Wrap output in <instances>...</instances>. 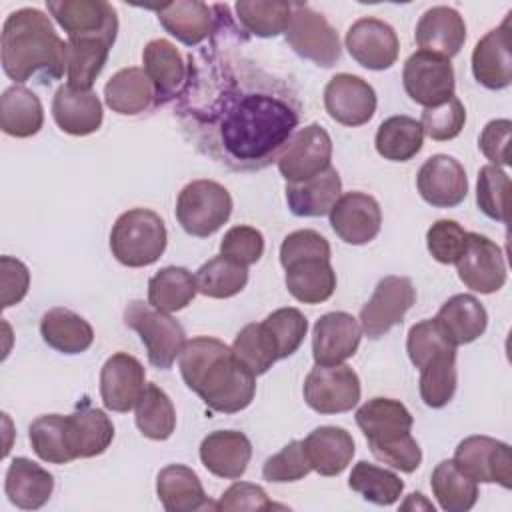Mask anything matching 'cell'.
I'll list each match as a JSON object with an SVG mask.
<instances>
[{"label": "cell", "instance_id": "obj_37", "mask_svg": "<svg viewBox=\"0 0 512 512\" xmlns=\"http://www.w3.org/2000/svg\"><path fill=\"white\" fill-rule=\"evenodd\" d=\"M44 124L40 98L22 84L6 88L0 96V128L14 138H30Z\"/></svg>", "mask_w": 512, "mask_h": 512}, {"label": "cell", "instance_id": "obj_19", "mask_svg": "<svg viewBox=\"0 0 512 512\" xmlns=\"http://www.w3.org/2000/svg\"><path fill=\"white\" fill-rule=\"evenodd\" d=\"M360 322L348 312H328L320 316L312 330V356L320 366L344 364L360 346Z\"/></svg>", "mask_w": 512, "mask_h": 512}, {"label": "cell", "instance_id": "obj_30", "mask_svg": "<svg viewBox=\"0 0 512 512\" xmlns=\"http://www.w3.org/2000/svg\"><path fill=\"white\" fill-rule=\"evenodd\" d=\"M302 446L312 470H316L320 476L342 474L356 452L350 432L340 426H320L312 430L302 440Z\"/></svg>", "mask_w": 512, "mask_h": 512}, {"label": "cell", "instance_id": "obj_48", "mask_svg": "<svg viewBox=\"0 0 512 512\" xmlns=\"http://www.w3.org/2000/svg\"><path fill=\"white\" fill-rule=\"evenodd\" d=\"M66 416L62 414H42L30 424V444L36 456L50 464H68L72 454L66 444L64 430Z\"/></svg>", "mask_w": 512, "mask_h": 512}, {"label": "cell", "instance_id": "obj_16", "mask_svg": "<svg viewBox=\"0 0 512 512\" xmlns=\"http://www.w3.org/2000/svg\"><path fill=\"white\" fill-rule=\"evenodd\" d=\"M348 54L368 70H388L398 60L400 42L394 28L378 18H360L346 32Z\"/></svg>", "mask_w": 512, "mask_h": 512}, {"label": "cell", "instance_id": "obj_54", "mask_svg": "<svg viewBox=\"0 0 512 512\" xmlns=\"http://www.w3.org/2000/svg\"><path fill=\"white\" fill-rule=\"evenodd\" d=\"M264 254V236L260 230L252 226H232L222 242H220V256L240 264L252 266Z\"/></svg>", "mask_w": 512, "mask_h": 512}, {"label": "cell", "instance_id": "obj_15", "mask_svg": "<svg viewBox=\"0 0 512 512\" xmlns=\"http://www.w3.org/2000/svg\"><path fill=\"white\" fill-rule=\"evenodd\" d=\"M376 92L360 76L336 74L324 88V106L328 116L342 126H362L370 122L376 112Z\"/></svg>", "mask_w": 512, "mask_h": 512}, {"label": "cell", "instance_id": "obj_9", "mask_svg": "<svg viewBox=\"0 0 512 512\" xmlns=\"http://www.w3.org/2000/svg\"><path fill=\"white\" fill-rule=\"evenodd\" d=\"M304 400L318 414L352 410L362 394L360 378L348 364H316L304 380Z\"/></svg>", "mask_w": 512, "mask_h": 512}, {"label": "cell", "instance_id": "obj_56", "mask_svg": "<svg viewBox=\"0 0 512 512\" xmlns=\"http://www.w3.org/2000/svg\"><path fill=\"white\" fill-rule=\"evenodd\" d=\"M308 258H328L330 260V244L316 230H296L288 234L280 244V264L286 268L298 260Z\"/></svg>", "mask_w": 512, "mask_h": 512}, {"label": "cell", "instance_id": "obj_57", "mask_svg": "<svg viewBox=\"0 0 512 512\" xmlns=\"http://www.w3.org/2000/svg\"><path fill=\"white\" fill-rule=\"evenodd\" d=\"M0 302L2 308H10L28 294L30 288V272L28 266L12 256L0 258Z\"/></svg>", "mask_w": 512, "mask_h": 512}, {"label": "cell", "instance_id": "obj_2", "mask_svg": "<svg viewBox=\"0 0 512 512\" xmlns=\"http://www.w3.org/2000/svg\"><path fill=\"white\" fill-rule=\"evenodd\" d=\"M178 358L182 380L208 408L234 414L254 400L256 376L234 358L222 340L196 336L186 342Z\"/></svg>", "mask_w": 512, "mask_h": 512}, {"label": "cell", "instance_id": "obj_21", "mask_svg": "<svg viewBox=\"0 0 512 512\" xmlns=\"http://www.w3.org/2000/svg\"><path fill=\"white\" fill-rule=\"evenodd\" d=\"M46 8L58 26L70 36H114L118 34V16L104 0H48Z\"/></svg>", "mask_w": 512, "mask_h": 512}, {"label": "cell", "instance_id": "obj_5", "mask_svg": "<svg viewBox=\"0 0 512 512\" xmlns=\"http://www.w3.org/2000/svg\"><path fill=\"white\" fill-rule=\"evenodd\" d=\"M166 242L168 232L164 220L148 208L122 212L110 232L112 256L128 268L154 264L164 254Z\"/></svg>", "mask_w": 512, "mask_h": 512}, {"label": "cell", "instance_id": "obj_38", "mask_svg": "<svg viewBox=\"0 0 512 512\" xmlns=\"http://www.w3.org/2000/svg\"><path fill=\"white\" fill-rule=\"evenodd\" d=\"M286 270L288 292L304 304L326 302L336 290V272L328 258L298 260Z\"/></svg>", "mask_w": 512, "mask_h": 512}, {"label": "cell", "instance_id": "obj_11", "mask_svg": "<svg viewBox=\"0 0 512 512\" xmlns=\"http://www.w3.org/2000/svg\"><path fill=\"white\" fill-rule=\"evenodd\" d=\"M456 272L462 284L480 294L498 292L506 284V260L500 246L478 232H466Z\"/></svg>", "mask_w": 512, "mask_h": 512}, {"label": "cell", "instance_id": "obj_24", "mask_svg": "<svg viewBox=\"0 0 512 512\" xmlns=\"http://www.w3.org/2000/svg\"><path fill=\"white\" fill-rule=\"evenodd\" d=\"M414 38L420 50L450 60L464 46L466 24L458 10L450 6H432L420 16Z\"/></svg>", "mask_w": 512, "mask_h": 512}, {"label": "cell", "instance_id": "obj_58", "mask_svg": "<svg viewBox=\"0 0 512 512\" xmlns=\"http://www.w3.org/2000/svg\"><path fill=\"white\" fill-rule=\"evenodd\" d=\"M276 508L270 502L262 486L252 482H234L216 502V510H270Z\"/></svg>", "mask_w": 512, "mask_h": 512}, {"label": "cell", "instance_id": "obj_39", "mask_svg": "<svg viewBox=\"0 0 512 512\" xmlns=\"http://www.w3.org/2000/svg\"><path fill=\"white\" fill-rule=\"evenodd\" d=\"M376 152L384 160L406 162L414 158L424 144V130L420 120L412 116H390L376 130Z\"/></svg>", "mask_w": 512, "mask_h": 512}, {"label": "cell", "instance_id": "obj_33", "mask_svg": "<svg viewBox=\"0 0 512 512\" xmlns=\"http://www.w3.org/2000/svg\"><path fill=\"white\" fill-rule=\"evenodd\" d=\"M114 36H70L66 38V76L68 84L78 90H90L100 76Z\"/></svg>", "mask_w": 512, "mask_h": 512}, {"label": "cell", "instance_id": "obj_60", "mask_svg": "<svg viewBox=\"0 0 512 512\" xmlns=\"http://www.w3.org/2000/svg\"><path fill=\"white\" fill-rule=\"evenodd\" d=\"M402 508H404V510H410V508H416V510H418V508H424V510H432V512H434V506H432L430 502H426L424 496L418 494V492L410 494L408 500L402 504Z\"/></svg>", "mask_w": 512, "mask_h": 512}, {"label": "cell", "instance_id": "obj_35", "mask_svg": "<svg viewBox=\"0 0 512 512\" xmlns=\"http://www.w3.org/2000/svg\"><path fill=\"white\" fill-rule=\"evenodd\" d=\"M104 102L116 114L136 116L156 104V90L144 68L128 66L106 82Z\"/></svg>", "mask_w": 512, "mask_h": 512}, {"label": "cell", "instance_id": "obj_51", "mask_svg": "<svg viewBox=\"0 0 512 512\" xmlns=\"http://www.w3.org/2000/svg\"><path fill=\"white\" fill-rule=\"evenodd\" d=\"M466 122V108L464 104L452 96L450 100L432 106V108H424L420 124L424 134H428L432 140L438 142H446L456 138Z\"/></svg>", "mask_w": 512, "mask_h": 512}, {"label": "cell", "instance_id": "obj_49", "mask_svg": "<svg viewBox=\"0 0 512 512\" xmlns=\"http://www.w3.org/2000/svg\"><path fill=\"white\" fill-rule=\"evenodd\" d=\"M508 192L510 178L502 166L486 164L478 172L476 204L480 212L496 222H508Z\"/></svg>", "mask_w": 512, "mask_h": 512}, {"label": "cell", "instance_id": "obj_44", "mask_svg": "<svg viewBox=\"0 0 512 512\" xmlns=\"http://www.w3.org/2000/svg\"><path fill=\"white\" fill-rule=\"evenodd\" d=\"M348 486L354 492H358L364 500L376 506H390L404 492V482L400 480L398 474L376 464H370L366 460L354 464L348 478Z\"/></svg>", "mask_w": 512, "mask_h": 512}, {"label": "cell", "instance_id": "obj_6", "mask_svg": "<svg viewBox=\"0 0 512 512\" xmlns=\"http://www.w3.org/2000/svg\"><path fill=\"white\" fill-rule=\"evenodd\" d=\"M124 324L138 332L146 346L148 362L160 370L172 368L188 342L186 332L176 318L142 300H132L126 306Z\"/></svg>", "mask_w": 512, "mask_h": 512}, {"label": "cell", "instance_id": "obj_22", "mask_svg": "<svg viewBox=\"0 0 512 512\" xmlns=\"http://www.w3.org/2000/svg\"><path fill=\"white\" fill-rule=\"evenodd\" d=\"M510 16L498 28L486 32L472 52V74L488 90H504L512 82Z\"/></svg>", "mask_w": 512, "mask_h": 512}, {"label": "cell", "instance_id": "obj_1", "mask_svg": "<svg viewBox=\"0 0 512 512\" xmlns=\"http://www.w3.org/2000/svg\"><path fill=\"white\" fill-rule=\"evenodd\" d=\"M214 10L216 30L206 48L186 58L174 114L198 152L236 172L262 170L292 138L302 100L288 80L234 46L242 36L230 8L214 4Z\"/></svg>", "mask_w": 512, "mask_h": 512}, {"label": "cell", "instance_id": "obj_41", "mask_svg": "<svg viewBox=\"0 0 512 512\" xmlns=\"http://www.w3.org/2000/svg\"><path fill=\"white\" fill-rule=\"evenodd\" d=\"M196 278L182 266H166L148 282V304L162 312H178L196 296Z\"/></svg>", "mask_w": 512, "mask_h": 512}, {"label": "cell", "instance_id": "obj_4", "mask_svg": "<svg viewBox=\"0 0 512 512\" xmlns=\"http://www.w3.org/2000/svg\"><path fill=\"white\" fill-rule=\"evenodd\" d=\"M356 424L368 440L370 452L386 466L414 472L422 464V450L412 430V414L394 398H372L356 410Z\"/></svg>", "mask_w": 512, "mask_h": 512}, {"label": "cell", "instance_id": "obj_52", "mask_svg": "<svg viewBox=\"0 0 512 512\" xmlns=\"http://www.w3.org/2000/svg\"><path fill=\"white\" fill-rule=\"evenodd\" d=\"M312 472L310 460L304 452L302 440L288 442L280 452L270 456L262 466V476L268 482H296Z\"/></svg>", "mask_w": 512, "mask_h": 512}, {"label": "cell", "instance_id": "obj_26", "mask_svg": "<svg viewBox=\"0 0 512 512\" xmlns=\"http://www.w3.org/2000/svg\"><path fill=\"white\" fill-rule=\"evenodd\" d=\"M66 444L72 458H94L114 440V424L108 414L88 404L76 408L64 420Z\"/></svg>", "mask_w": 512, "mask_h": 512}, {"label": "cell", "instance_id": "obj_59", "mask_svg": "<svg viewBox=\"0 0 512 512\" xmlns=\"http://www.w3.org/2000/svg\"><path fill=\"white\" fill-rule=\"evenodd\" d=\"M510 130H512V122L508 118L490 120L484 126L478 138V148L490 160V164H496V166L510 164V152H508Z\"/></svg>", "mask_w": 512, "mask_h": 512}, {"label": "cell", "instance_id": "obj_7", "mask_svg": "<svg viewBox=\"0 0 512 512\" xmlns=\"http://www.w3.org/2000/svg\"><path fill=\"white\" fill-rule=\"evenodd\" d=\"M232 206V196L222 184L192 180L178 194L176 220L186 234L208 238L228 222Z\"/></svg>", "mask_w": 512, "mask_h": 512}, {"label": "cell", "instance_id": "obj_31", "mask_svg": "<svg viewBox=\"0 0 512 512\" xmlns=\"http://www.w3.org/2000/svg\"><path fill=\"white\" fill-rule=\"evenodd\" d=\"M52 490L54 478L46 468L24 456L10 462L4 478V492L16 508L38 510L50 500Z\"/></svg>", "mask_w": 512, "mask_h": 512}, {"label": "cell", "instance_id": "obj_28", "mask_svg": "<svg viewBox=\"0 0 512 512\" xmlns=\"http://www.w3.org/2000/svg\"><path fill=\"white\" fill-rule=\"evenodd\" d=\"M144 72L154 84L156 104L176 100L186 82V62L180 50L166 38L150 40L142 50Z\"/></svg>", "mask_w": 512, "mask_h": 512}, {"label": "cell", "instance_id": "obj_47", "mask_svg": "<svg viewBox=\"0 0 512 512\" xmlns=\"http://www.w3.org/2000/svg\"><path fill=\"white\" fill-rule=\"evenodd\" d=\"M234 358L254 376L266 374L272 364L278 360L276 346L262 326V322L246 324L234 338L230 346Z\"/></svg>", "mask_w": 512, "mask_h": 512}, {"label": "cell", "instance_id": "obj_36", "mask_svg": "<svg viewBox=\"0 0 512 512\" xmlns=\"http://www.w3.org/2000/svg\"><path fill=\"white\" fill-rule=\"evenodd\" d=\"M42 340L62 354H82L94 342V330L88 320L70 308H50L40 320Z\"/></svg>", "mask_w": 512, "mask_h": 512}, {"label": "cell", "instance_id": "obj_27", "mask_svg": "<svg viewBox=\"0 0 512 512\" xmlns=\"http://www.w3.org/2000/svg\"><path fill=\"white\" fill-rule=\"evenodd\" d=\"M52 116L58 128L72 136H88L102 126V102L92 90L62 84L52 100Z\"/></svg>", "mask_w": 512, "mask_h": 512}, {"label": "cell", "instance_id": "obj_17", "mask_svg": "<svg viewBox=\"0 0 512 512\" xmlns=\"http://www.w3.org/2000/svg\"><path fill=\"white\" fill-rule=\"evenodd\" d=\"M328 216L336 236L352 246L368 244L378 236L382 226L380 204L370 194L358 190L342 194Z\"/></svg>", "mask_w": 512, "mask_h": 512}, {"label": "cell", "instance_id": "obj_42", "mask_svg": "<svg viewBox=\"0 0 512 512\" xmlns=\"http://www.w3.org/2000/svg\"><path fill=\"white\" fill-rule=\"evenodd\" d=\"M134 420L142 436L150 440H168L176 428V410L170 396L148 382L134 406Z\"/></svg>", "mask_w": 512, "mask_h": 512}, {"label": "cell", "instance_id": "obj_34", "mask_svg": "<svg viewBox=\"0 0 512 512\" xmlns=\"http://www.w3.org/2000/svg\"><path fill=\"white\" fill-rule=\"evenodd\" d=\"M434 320L454 348L478 340L488 326L486 308L472 294H456L448 298Z\"/></svg>", "mask_w": 512, "mask_h": 512}, {"label": "cell", "instance_id": "obj_32", "mask_svg": "<svg viewBox=\"0 0 512 512\" xmlns=\"http://www.w3.org/2000/svg\"><path fill=\"white\" fill-rule=\"evenodd\" d=\"M156 494L168 512L216 510V504L208 500L198 474L184 464H170L158 472Z\"/></svg>", "mask_w": 512, "mask_h": 512}, {"label": "cell", "instance_id": "obj_53", "mask_svg": "<svg viewBox=\"0 0 512 512\" xmlns=\"http://www.w3.org/2000/svg\"><path fill=\"white\" fill-rule=\"evenodd\" d=\"M446 348H454L448 338L444 336L442 328L438 326V322L434 318L430 320H422L418 324H414L408 330V338H406V352L410 362L420 370L430 358H434L438 352L446 350Z\"/></svg>", "mask_w": 512, "mask_h": 512}, {"label": "cell", "instance_id": "obj_18", "mask_svg": "<svg viewBox=\"0 0 512 512\" xmlns=\"http://www.w3.org/2000/svg\"><path fill=\"white\" fill-rule=\"evenodd\" d=\"M416 188L424 202L436 208H454L468 194V178L464 166L448 156L434 154L418 170Z\"/></svg>", "mask_w": 512, "mask_h": 512}, {"label": "cell", "instance_id": "obj_3", "mask_svg": "<svg viewBox=\"0 0 512 512\" xmlns=\"http://www.w3.org/2000/svg\"><path fill=\"white\" fill-rule=\"evenodd\" d=\"M0 60L6 76L16 84L34 80L48 86L66 72V42L42 10L20 8L4 20Z\"/></svg>", "mask_w": 512, "mask_h": 512}, {"label": "cell", "instance_id": "obj_13", "mask_svg": "<svg viewBox=\"0 0 512 512\" xmlns=\"http://www.w3.org/2000/svg\"><path fill=\"white\" fill-rule=\"evenodd\" d=\"M330 160L332 138L320 124L312 122L292 134L276 164L286 182H302L330 168Z\"/></svg>", "mask_w": 512, "mask_h": 512}, {"label": "cell", "instance_id": "obj_20", "mask_svg": "<svg viewBox=\"0 0 512 512\" xmlns=\"http://www.w3.org/2000/svg\"><path fill=\"white\" fill-rule=\"evenodd\" d=\"M146 386V370L126 352L112 354L100 370V396L108 410L128 412L136 406Z\"/></svg>", "mask_w": 512, "mask_h": 512}, {"label": "cell", "instance_id": "obj_14", "mask_svg": "<svg viewBox=\"0 0 512 512\" xmlns=\"http://www.w3.org/2000/svg\"><path fill=\"white\" fill-rule=\"evenodd\" d=\"M456 466L474 482L512 486V452L506 442L490 436H468L454 452Z\"/></svg>", "mask_w": 512, "mask_h": 512}, {"label": "cell", "instance_id": "obj_23", "mask_svg": "<svg viewBox=\"0 0 512 512\" xmlns=\"http://www.w3.org/2000/svg\"><path fill=\"white\" fill-rule=\"evenodd\" d=\"M164 30L178 42L194 48L216 30V10L200 0H176L158 8H152Z\"/></svg>", "mask_w": 512, "mask_h": 512}, {"label": "cell", "instance_id": "obj_25", "mask_svg": "<svg viewBox=\"0 0 512 512\" xmlns=\"http://www.w3.org/2000/svg\"><path fill=\"white\" fill-rule=\"evenodd\" d=\"M252 458V444L238 430H216L200 442V460L204 468L226 480L240 478Z\"/></svg>", "mask_w": 512, "mask_h": 512}, {"label": "cell", "instance_id": "obj_43", "mask_svg": "<svg viewBox=\"0 0 512 512\" xmlns=\"http://www.w3.org/2000/svg\"><path fill=\"white\" fill-rule=\"evenodd\" d=\"M420 398L428 408H444L456 392V348H446L420 368Z\"/></svg>", "mask_w": 512, "mask_h": 512}, {"label": "cell", "instance_id": "obj_12", "mask_svg": "<svg viewBox=\"0 0 512 512\" xmlns=\"http://www.w3.org/2000/svg\"><path fill=\"white\" fill-rule=\"evenodd\" d=\"M402 84L412 102L432 108L454 96V68L450 60L418 50L404 62Z\"/></svg>", "mask_w": 512, "mask_h": 512}, {"label": "cell", "instance_id": "obj_8", "mask_svg": "<svg viewBox=\"0 0 512 512\" xmlns=\"http://www.w3.org/2000/svg\"><path fill=\"white\" fill-rule=\"evenodd\" d=\"M290 48L316 66L330 68L340 60L342 48L330 22L308 4H292V16L284 30Z\"/></svg>", "mask_w": 512, "mask_h": 512}, {"label": "cell", "instance_id": "obj_50", "mask_svg": "<svg viewBox=\"0 0 512 512\" xmlns=\"http://www.w3.org/2000/svg\"><path fill=\"white\" fill-rule=\"evenodd\" d=\"M262 326L276 346L278 360L292 356L308 332V320L298 308H278L262 320Z\"/></svg>", "mask_w": 512, "mask_h": 512}, {"label": "cell", "instance_id": "obj_40", "mask_svg": "<svg viewBox=\"0 0 512 512\" xmlns=\"http://www.w3.org/2000/svg\"><path fill=\"white\" fill-rule=\"evenodd\" d=\"M432 494L446 512H466L478 500V482L468 478L454 460L436 464L430 476Z\"/></svg>", "mask_w": 512, "mask_h": 512}, {"label": "cell", "instance_id": "obj_46", "mask_svg": "<svg viewBox=\"0 0 512 512\" xmlns=\"http://www.w3.org/2000/svg\"><path fill=\"white\" fill-rule=\"evenodd\" d=\"M240 26L258 38H274L282 34L292 16V4L288 2H264L242 0L234 4Z\"/></svg>", "mask_w": 512, "mask_h": 512}, {"label": "cell", "instance_id": "obj_45", "mask_svg": "<svg viewBox=\"0 0 512 512\" xmlns=\"http://www.w3.org/2000/svg\"><path fill=\"white\" fill-rule=\"evenodd\" d=\"M196 288L208 298H232L240 294L248 284V268L240 266L224 256H214L204 262L196 274Z\"/></svg>", "mask_w": 512, "mask_h": 512}, {"label": "cell", "instance_id": "obj_55", "mask_svg": "<svg viewBox=\"0 0 512 512\" xmlns=\"http://www.w3.org/2000/svg\"><path fill=\"white\" fill-rule=\"evenodd\" d=\"M466 230L456 220H438L426 232V246L440 264H454L464 248Z\"/></svg>", "mask_w": 512, "mask_h": 512}, {"label": "cell", "instance_id": "obj_10", "mask_svg": "<svg viewBox=\"0 0 512 512\" xmlns=\"http://www.w3.org/2000/svg\"><path fill=\"white\" fill-rule=\"evenodd\" d=\"M416 302V288L406 276H384L370 300L360 310V328L362 332L376 340L388 334L394 326L402 324L406 312Z\"/></svg>", "mask_w": 512, "mask_h": 512}, {"label": "cell", "instance_id": "obj_29", "mask_svg": "<svg viewBox=\"0 0 512 512\" xmlns=\"http://www.w3.org/2000/svg\"><path fill=\"white\" fill-rule=\"evenodd\" d=\"M284 192L288 208L294 216L318 218L328 214L342 196V180L338 170L330 166L308 180L286 182Z\"/></svg>", "mask_w": 512, "mask_h": 512}]
</instances>
